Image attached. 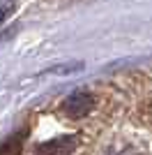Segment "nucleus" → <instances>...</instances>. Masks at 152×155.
I'll use <instances>...</instances> for the list:
<instances>
[{
    "mask_svg": "<svg viewBox=\"0 0 152 155\" xmlns=\"http://www.w3.org/2000/svg\"><path fill=\"white\" fill-rule=\"evenodd\" d=\"M65 114L69 118H83L85 114H90V109H92V97L88 95V93H74L71 97H67L62 104Z\"/></svg>",
    "mask_w": 152,
    "mask_h": 155,
    "instance_id": "1",
    "label": "nucleus"
},
{
    "mask_svg": "<svg viewBox=\"0 0 152 155\" xmlns=\"http://www.w3.org/2000/svg\"><path fill=\"white\" fill-rule=\"evenodd\" d=\"M115 155H136L134 150H129V148H125V150H120V153H115Z\"/></svg>",
    "mask_w": 152,
    "mask_h": 155,
    "instance_id": "5",
    "label": "nucleus"
},
{
    "mask_svg": "<svg viewBox=\"0 0 152 155\" xmlns=\"http://www.w3.org/2000/svg\"><path fill=\"white\" fill-rule=\"evenodd\" d=\"M74 150V139L65 137V139H55V141L39 143L35 148V155H69Z\"/></svg>",
    "mask_w": 152,
    "mask_h": 155,
    "instance_id": "2",
    "label": "nucleus"
},
{
    "mask_svg": "<svg viewBox=\"0 0 152 155\" xmlns=\"http://www.w3.org/2000/svg\"><path fill=\"white\" fill-rule=\"evenodd\" d=\"M21 137H12V139H7L2 146H0V155H19L21 153Z\"/></svg>",
    "mask_w": 152,
    "mask_h": 155,
    "instance_id": "3",
    "label": "nucleus"
},
{
    "mask_svg": "<svg viewBox=\"0 0 152 155\" xmlns=\"http://www.w3.org/2000/svg\"><path fill=\"white\" fill-rule=\"evenodd\" d=\"M12 2H5V5H2V7H0V23H2V21H5L7 19V16H9V14H12Z\"/></svg>",
    "mask_w": 152,
    "mask_h": 155,
    "instance_id": "4",
    "label": "nucleus"
}]
</instances>
